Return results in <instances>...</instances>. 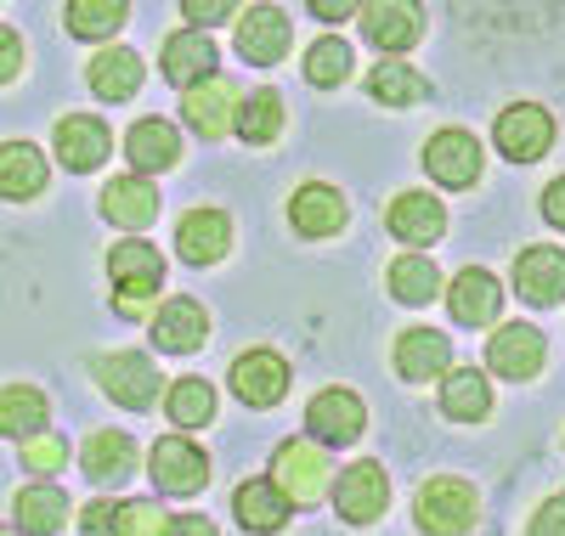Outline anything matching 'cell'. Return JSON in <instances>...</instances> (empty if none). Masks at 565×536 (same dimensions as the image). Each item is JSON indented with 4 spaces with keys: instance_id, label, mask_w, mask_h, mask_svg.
<instances>
[{
    "instance_id": "27",
    "label": "cell",
    "mask_w": 565,
    "mask_h": 536,
    "mask_svg": "<svg viewBox=\"0 0 565 536\" xmlns=\"http://www.w3.org/2000/svg\"><path fill=\"white\" fill-rule=\"evenodd\" d=\"M90 90L103 96V103H130L141 90V57L130 45H114V52H97L90 57Z\"/></svg>"
},
{
    "instance_id": "13",
    "label": "cell",
    "mask_w": 565,
    "mask_h": 536,
    "mask_svg": "<svg viewBox=\"0 0 565 536\" xmlns=\"http://www.w3.org/2000/svg\"><path fill=\"white\" fill-rule=\"evenodd\" d=\"M447 305H452V322H463V328H492V322H498V311H503V288H498V277H492V271L469 266V271H458V277H452Z\"/></svg>"
},
{
    "instance_id": "28",
    "label": "cell",
    "mask_w": 565,
    "mask_h": 536,
    "mask_svg": "<svg viewBox=\"0 0 565 536\" xmlns=\"http://www.w3.org/2000/svg\"><path fill=\"white\" fill-rule=\"evenodd\" d=\"M441 412L458 418V424H481V418L492 412V384H487V373L452 367L447 384H441Z\"/></svg>"
},
{
    "instance_id": "45",
    "label": "cell",
    "mask_w": 565,
    "mask_h": 536,
    "mask_svg": "<svg viewBox=\"0 0 565 536\" xmlns=\"http://www.w3.org/2000/svg\"><path fill=\"white\" fill-rule=\"evenodd\" d=\"M543 215H548V226H559V232H565V175H559V181H548V192H543Z\"/></svg>"
},
{
    "instance_id": "44",
    "label": "cell",
    "mask_w": 565,
    "mask_h": 536,
    "mask_svg": "<svg viewBox=\"0 0 565 536\" xmlns=\"http://www.w3.org/2000/svg\"><path fill=\"white\" fill-rule=\"evenodd\" d=\"M79 525H85V536H114V503H90L79 514Z\"/></svg>"
},
{
    "instance_id": "36",
    "label": "cell",
    "mask_w": 565,
    "mask_h": 536,
    "mask_svg": "<svg viewBox=\"0 0 565 536\" xmlns=\"http://www.w3.org/2000/svg\"><path fill=\"white\" fill-rule=\"evenodd\" d=\"M164 407H170V418H175L181 429H199V424L215 418V389H210V378H175L170 396H164Z\"/></svg>"
},
{
    "instance_id": "25",
    "label": "cell",
    "mask_w": 565,
    "mask_h": 536,
    "mask_svg": "<svg viewBox=\"0 0 565 536\" xmlns=\"http://www.w3.org/2000/svg\"><path fill=\"white\" fill-rule=\"evenodd\" d=\"M289 508H295V503L282 497L271 480H244V485H238V497H232V514H238V525H244V530H255V536L282 530Z\"/></svg>"
},
{
    "instance_id": "11",
    "label": "cell",
    "mask_w": 565,
    "mask_h": 536,
    "mask_svg": "<svg viewBox=\"0 0 565 536\" xmlns=\"http://www.w3.org/2000/svg\"><path fill=\"white\" fill-rule=\"evenodd\" d=\"M204 333H210V311H204L199 300L175 294V300L159 305V317H153V351H164V356H193V351L204 345Z\"/></svg>"
},
{
    "instance_id": "48",
    "label": "cell",
    "mask_w": 565,
    "mask_h": 536,
    "mask_svg": "<svg viewBox=\"0 0 565 536\" xmlns=\"http://www.w3.org/2000/svg\"><path fill=\"white\" fill-rule=\"evenodd\" d=\"M0 536H18V530H7V525H0Z\"/></svg>"
},
{
    "instance_id": "39",
    "label": "cell",
    "mask_w": 565,
    "mask_h": 536,
    "mask_svg": "<svg viewBox=\"0 0 565 536\" xmlns=\"http://www.w3.org/2000/svg\"><path fill=\"white\" fill-rule=\"evenodd\" d=\"M170 519L153 497H130V503H114V536H164Z\"/></svg>"
},
{
    "instance_id": "1",
    "label": "cell",
    "mask_w": 565,
    "mask_h": 536,
    "mask_svg": "<svg viewBox=\"0 0 565 536\" xmlns=\"http://www.w3.org/2000/svg\"><path fill=\"white\" fill-rule=\"evenodd\" d=\"M108 277H114V294H119V317H148V300L164 288V260L159 249H148V243H114L108 255Z\"/></svg>"
},
{
    "instance_id": "29",
    "label": "cell",
    "mask_w": 565,
    "mask_h": 536,
    "mask_svg": "<svg viewBox=\"0 0 565 536\" xmlns=\"http://www.w3.org/2000/svg\"><path fill=\"white\" fill-rule=\"evenodd\" d=\"M391 232L402 243H436L447 232V210L430 199V192H402L391 204Z\"/></svg>"
},
{
    "instance_id": "16",
    "label": "cell",
    "mask_w": 565,
    "mask_h": 536,
    "mask_svg": "<svg viewBox=\"0 0 565 536\" xmlns=\"http://www.w3.org/2000/svg\"><path fill=\"white\" fill-rule=\"evenodd\" d=\"M103 215L125 232H141V226H153L159 221V186L148 175H114L103 186Z\"/></svg>"
},
{
    "instance_id": "35",
    "label": "cell",
    "mask_w": 565,
    "mask_h": 536,
    "mask_svg": "<svg viewBox=\"0 0 565 536\" xmlns=\"http://www.w3.org/2000/svg\"><path fill=\"white\" fill-rule=\"evenodd\" d=\"M238 136L249 141V148H266V141L282 136V96L277 90H255L238 108Z\"/></svg>"
},
{
    "instance_id": "24",
    "label": "cell",
    "mask_w": 565,
    "mask_h": 536,
    "mask_svg": "<svg viewBox=\"0 0 565 536\" xmlns=\"http://www.w3.org/2000/svg\"><path fill=\"white\" fill-rule=\"evenodd\" d=\"M45 175H52V170H45L40 148H29V141H7V148H0V199H12V204L40 199Z\"/></svg>"
},
{
    "instance_id": "37",
    "label": "cell",
    "mask_w": 565,
    "mask_h": 536,
    "mask_svg": "<svg viewBox=\"0 0 565 536\" xmlns=\"http://www.w3.org/2000/svg\"><path fill=\"white\" fill-rule=\"evenodd\" d=\"M367 90L391 108H413V103H424V74H413L407 63H380L367 74Z\"/></svg>"
},
{
    "instance_id": "40",
    "label": "cell",
    "mask_w": 565,
    "mask_h": 536,
    "mask_svg": "<svg viewBox=\"0 0 565 536\" xmlns=\"http://www.w3.org/2000/svg\"><path fill=\"white\" fill-rule=\"evenodd\" d=\"M63 463H68V441H57V435H34V441H23V469L52 474Z\"/></svg>"
},
{
    "instance_id": "32",
    "label": "cell",
    "mask_w": 565,
    "mask_h": 536,
    "mask_svg": "<svg viewBox=\"0 0 565 536\" xmlns=\"http://www.w3.org/2000/svg\"><path fill=\"white\" fill-rule=\"evenodd\" d=\"M45 396L29 384H7L0 389V435H12V441H34V435L45 429Z\"/></svg>"
},
{
    "instance_id": "19",
    "label": "cell",
    "mask_w": 565,
    "mask_h": 536,
    "mask_svg": "<svg viewBox=\"0 0 565 536\" xmlns=\"http://www.w3.org/2000/svg\"><path fill=\"white\" fill-rule=\"evenodd\" d=\"M514 288H521L526 305H559L565 300V255L559 249H526L514 260Z\"/></svg>"
},
{
    "instance_id": "31",
    "label": "cell",
    "mask_w": 565,
    "mask_h": 536,
    "mask_svg": "<svg viewBox=\"0 0 565 536\" xmlns=\"http://www.w3.org/2000/svg\"><path fill=\"white\" fill-rule=\"evenodd\" d=\"M12 514H18V525H23L29 536H57L63 519H68V497L57 492V485H23L18 503H12Z\"/></svg>"
},
{
    "instance_id": "18",
    "label": "cell",
    "mask_w": 565,
    "mask_h": 536,
    "mask_svg": "<svg viewBox=\"0 0 565 536\" xmlns=\"http://www.w3.org/2000/svg\"><path fill=\"white\" fill-rule=\"evenodd\" d=\"M396 373L413 378V384H430L441 373H452V345H447V333L436 328H413L396 339Z\"/></svg>"
},
{
    "instance_id": "17",
    "label": "cell",
    "mask_w": 565,
    "mask_h": 536,
    "mask_svg": "<svg viewBox=\"0 0 565 536\" xmlns=\"http://www.w3.org/2000/svg\"><path fill=\"white\" fill-rule=\"evenodd\" d=\"M282 52H289V18L277 7H249L238 23V57L255 68H271L282 63Z\"/></svg>"
},
{
    "instance_id": "30",
    "label": "cell",
    "mask_w": 565,
    "mask_h": 536,
    "mask_svg": "<svg viewBox=\"0 0 565 536\" xmlns=\"http://www.w3.org/2000/svg\"><path fill=\"white\" fill-rule=\"evenodd\" d=\"M79 463H85V474L90 480H125L130 469H136V447H130V435H119V429H97L85 441V452H79Z\"/></svg>"
},
{
    "instance_id": "33",
    "label": "cell",
    "mask_w": 565,
    "mask_h": 536,
    "mask_svg": "<svg viewBox=\"0 0 565 536\" xmlns=\"http://www.w3.org/2000/svg\"><path fill=\"white\" fill-rule=\"evenodd\" d=\"M391 294H396L402 305H430V300L441 294L436 260H424V255H396V266H391Z\"/></svg>"
},
{
    "instance_id": "2",
    "label": "cell",
    "mask_w": 565,
    "mask_h": 536,
    "mask_svg": "<svg viewBox=\"0 0 565 536\" xmlns=\"http://www.w3.org/2000/svg\"><path fill=\"white\" fill-rule=\"evenodd\" d=\"M418 530H430V536H463L469 525H476L481 503H476V485L458 480V474H436V480H424L418 485Z\"/></svg>"
},
{
    "instance_id": "12",
    "label": "cell",
    "mask_w": 565,
    "mask_h": 536,
    "mask_svg": "<svg viewBox=\"0 0 565 536\" xmlns=\"http://www.w3.org/2000/svg\"><path fill=\"white\" fill-rule=\"evenodd\" d=\"M232 389H238L244 407H277L282 389H289V362L277 351H249L232 362Z\"/></svg>"
},
{
    "instance_id": "34",
    "label": "cell",
    "mask_w": 565,
    "mask_h": 536,
    "mask_svg": "<svg viewBox=\"0 0 565 536\" xmlns=\"http://www.w3.org/2000/svg\"><path fill=\"white\" fill-rule=\"evenodd\" d=\"M63 23H68L74 40H108L125 23V0H68Z\"/></svg>"
},
{
    "instance_id": "6",
    "label": "cell",
    "mask_w": 565,
    "mask_h": 536,
    "mask_svg": "<svg viewBox=\"0 0 565 536\" xmlns=\"http://www.w3.org/2000/svg\"><path fill=\"white\" fill-rule=\"evenodd\" d=\"M554 141V119L537 108V103H514L498 114V153L509 164H537Z\"/></svg>"
},
{
    "instance_id": "9",
    "label": "cell",
    "mask_w": 565,
    "mask_h": 536,
    "mask_svg": "<svg viewBox=\"0 0 565 536\" xmlns=\"http://www.w3.org/2000/svg\"><path fill=\"white\" fill-rule=\"evenodd\" d=\"M238 90H232V79H204V85H193L181 96V114H186V125H193L204 141H215V136H226V130H238Z\"/></svg>"
},
{
    "instance_id": "8",
    "label": "cell",
    "mask_w": 565,
    "mask_h": 536,
    "mask_svg": "<svg viewBox=\"0 0 565 536\" xmlns=\"http://www.w3.org/2000/svg\"><path fill=\"white\" fill-rule=\"evenodd\" d=\"M424 170L441 186H476L481 181V141L469 130H441L424 141Z\"/></svg>"
},
{
    "instance_id": "41",
    "label": "cell",
    "mask_w": 565,
    "mask_h": 536,
    "mask_svg": "<svg viewBox=\"0 0 565 536\" xmlns=\"http://www.w3.org/2000/svg\"><path fill=\"white\" fill-rule=\"evenodd\" d=\"M532 536H565V492H554V497L532 514Z\"/></svg>"
},
{
    "instance_id": "14",
    "label": "cell",
    "mask_w": 565,
    "mask_h": 536,
    "mask_svg": "<svg viewBox=\"0 0 565 536\" xmlns=\"http://www.w3.org/2000/svg\"><path fill=\"white\" fill-rule=\"evenodd\" d=\"M159 68H164V79L181 85V90H193V85L215 79V40L199 34V29L170 34V40H164V52H159Z\"/></svg>"
},
{
    "instance_id": "15",
    "label": "cell",
    "mask_w": 565,
    "mask_h": 536,
    "mask_svg": "<svg viewBox=\"0 0 565 536\" xmlns=\"http://www.w3.org/2000/svg\"><path fill=\"white\" fill-rule=\"evenodd\" d=\"M487 367L503 373V378H537L543 373V333L526 328V322H509L492 333V345H487Z\"/></svg>"
},
{
    "instance_id": "26",
    "label": "cell",
    "mask_w": 565,
    "mask_h": 536,
    "mask_svg": "<svg viewBox=\"0 0 565 536\" xmlns=\"http://www.w3.org/2000/svg\"><path fill=\"white\" fill-rule=\"evenodd\" d=\"M289 215H295V232H306V237H334V232L345 226V199H340L334 186L311 181V186L295 192Z\"/></svg>"
},
{
    "instance_id": "21",
    "label": "cell",
    "mask_w": 565,
    "mask_h": 536,
    "mask_svg": "<svg viewBox=\"0 0 565 536\" xmlns=\"http://www.w3.org/2000/svg\"><path fill=\"white\" fill-rule=\"evenodd\" d=\"M108 125L103 119H90V114H68V119H57V159H63V170H97L103 159H108Z\"/></svg>"
},
{
    "instance_id": "23",
    "label": "cell",
    "mask_w": 565,
    "mask_h": 536,
    "mask_svg": "<svg viewBox=\"0 0 565 536\" xmlns=\"http://www.w3.org/2000/svg\"><path fill=\"white\" fill-rule=\"evenodd\" d=\"M125 159H130L136 170H170V164L181 159V136H175V125L159 119V114L136 119L130 136H125Z\"/></svg>"
},
{
    "instance_id": "4",
    "label": "cell",
    "mask_w": 565,
    "mask_h": 536,
    "mask_svg": "<svg viewBox=\"0 0 565 536\" xmlns=\"http://www.w3.org/2000/svg\"><path fill=\"white\" fill-rule=\"evenodd\" d=\"M271 485L282 497H289L295 508H306V503H317L328 485V458H322V447H311V441H289V447H277V458H271Z\"/></svg>"
},
{
    "instance_id": "10",
    "label": "cell",
    "mask_w": 565,
    "mask_h": 536,
    "mask_svg": "<svg viewBox=\"0 0 565 536\" xmlns=\"http://www.w3.org/2000/svg\"><path fill=\"white\" fill-rule=\"evenodd\" d=\"M362 424H367V412H362V396H351V389L328 384L322 396H311L306 429L317 435V441H328V447H351L356 435H362Z\"/></svg>"
},
{
    "instance_id": "22",
    "label": "cell",
    "mask_w": 565,
    "mask_h": 536,
    "mask_svg": "<svg viewBox=\"0 0 565 536\" xmlns=\"http://www.w3.org/2000/svg\"><path fill=\"white\" fill-rule=\"evenodd\" d=\"M226 243H232V226H226L221 210H193V215L181 221V232H175V249H181L186 266H215V260H226Z\"/></svg>"
},
{
    "instance_id": "47",
    "label": "cell",
    "mask_w": 565,
    "mask_h": 536,
    "mask_svg": "<svg viewBox=\"0 0 565 536\" xmlns=\"http://www.w3.org/2000/svg\"><path fill=\"white\" fill-rule=\"evenodd\" d=\"M311 12H317L322 23H345V18H351V0H311Z\"/></svg>"
},
{
    "instance_id": "38",
    "label": "cell",
    "mask_w": 565,
    "mask_h": 536,
    "mask_svg": "<svg viewBox=\"0 0 565 536\" xmlns=\"http://www.w3.org/2000/svg\"><path fill=\"white\" fill-rule=\"evenodd\" d=\"M345 74H351V45H345V40L328 34V40H317L311 52H306V79H311V85L328 90V85H340Z\"/></svg>"
},
{
    "instance_id": "43",
    "label": "cell",
    "mask_w": 565,
    "mask_h": 536,
    "mask_svg": "<svg viewBox=\"0 0 565 536\" xmlns=\"http://www.w3.org/2000/svg\"><path fill=\"white\" fill-rule=\"evenodd\" d=\"M18 68H23V40L12 29H0V85H7Z\"/></svg>"
},
{
    "instance_id": "20",
    "label": "cell",
    "mask_w": 565,
    "mask_h": 536,
    "mask_svg": "<svg viewBox=\"0 0 565 536\" xmlns=\"http://www.w3.org/2000/svg\"><path fill=\"white\" fill-rule=\"evenodd\" d=\"M362 34L380 52H407L424 34V23H418V7H407V0H373V7H362Z\"/></svg>"
},
{
    "instance_id": "3",
    "label": "cell",
    "mask_w": 565,
    "mask_h": 536,
    "mask_svg": "<svg viewBox=\"0 0 565 536\" xmlns=\"http://www.w3.org/2000/svg\"><path fill=\"white\" fill-rule=\"evenodd\" d=\"M90 378H97L108 396L130 412H148L159 401V367L141 356V351H114V356H97L90 362Z\"/></svg>"
},
{
    "instance_id": "42",
    "label": "cell",
    "mask_w": 565,
    "mask_h": 536,
    "mask_svg": "<svg viewBox=\"0 0 565 536\" xmlns=\"http://www.w3.org/2000/svg\"><path fill=\"white\" fill-rule=\"evenodd\" d=\"M181 12H186V23H226L232 12H238V7H232V0H181Z\"/></svg>"
},
{
    "instance_id": "7",
    "label": "cell",
    "mask_w": 565,
    "mask_h": 536,
    "mask_svg": "<svg viewBox=\"0 0 565 536\" xmlns=\"http://www.w3.org/2000/svg\"><path fill=\"white\" fill-rule=\"evenodd\" d=\"M334 508L345 525H373L385 508H391V480L380 463H351L334 485Z\"/></svg>"
},
{
    "instance_id": "5",
    "label": "cell",
    "mask_w": 565,
    "mask_h": 536,
    "mask_svg": "<svg viewBox=\"0 0 565 536\" xmlns=\"http://www.w3.org/2000/svg\"><path fill=\"white\" fill-rule=\"evenodd\" d=\"M148 474H153L159 492L193 497V492H204V480H210V458H204L193 441H181V435H164V441H153Z\"/></svg>"
},
{
    "instance_id": "46",
    "label": "cell",
    "mask_w": 565,
    "mask_h": 536,
    "mask_svg": "<svg viewBox=\"0 0 565 536\" xmlns=\"http://www.w3.org/2000/svg\"><path fill=\"white\" fill-rule=\"evenodd\" d=\"M164 536H215V525L210 519H199V514H186V519H170V530Z\"/></svg>"
}]
</instances>
